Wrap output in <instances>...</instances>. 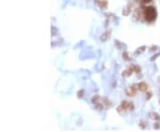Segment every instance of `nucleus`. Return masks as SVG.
<instances>
[{
  "label": "nucleus",
  "mask_w": 160,
  "mask_h": 132,
  "mask_svg": "<svg viewBox=\"0 0 160 132\" xmlns=\"http://www.w3.org/2000/svg\"><path fill=\"white\" fill-rule=\"evenodd\" d=\"M157 17V11L154 7L149 6L145 9V19L148 21H153Z\"/></svg>",
  "instance_id": "obj_1"
},
{
  "label": "nucleus",
  "mask_w": 160,
  "mask_h": 132,
  "mask_svg": "<svg viewBox=\"0 0 160 132\" xmlns=\"http://www.w3.org/2000/svg\"><path fill=\"white\" fill-rule=\"evenodd\" d=\"M143 2H145V3H149V2H150L151 0H142Z\"/></svg>",
  "instance_id": "obj_2"
}]
</instances>
